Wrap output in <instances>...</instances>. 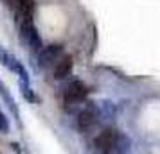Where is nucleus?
Returning <instances> with one entry per match:
<instances>
[{"instance_id": "obj_6", "label": "nucleus", "mask_w": 160, "mask_h": 154, "mask_svg": "<svg viewBox=\"0 0 160 154\" xmlns=\"http://www.w3.org/2000/svg\"><path fill=\"white\" fill-rule=\"evenodd\" d=\"M72 68H74L72 56H65V54H63V56L58 59V63L54 65V72H52V75H54V79H56V81L67 79V77L72 73Z\"/></svg>"}, {"instance_id": "obj_10", "label": "nucleus", "mask_w": 160, "mask_h": 154, "mask_svg": "<svg viewBox=\"0 0 160 154\" xmlns=\"http://www.w3.org/2000/svg\"><path fill=\"white\" fill-rule=\"evenodd\" d=\"M99 108H101V115H104L106 118L115 117V104H112L110 100H102Z\"/></svg>"}, {"instance_id": "obj_4", "label": "nucleus", "mask_w": 160, "mask_h": 154, "mask_svg": "<svg viewBox=\"0 0 160 154\" xmlns=\"http://www.w3.org/2000/svg\"><path fill=\"white\" fill-rule=\"evenodd\" d=\"M119 136V129L104 127L94 140V147L99 152H115V142Z\"/></svg>"}, {"instance_id": "obj_3", "label": "nucleus", "mask_w": 160, "mask_h": 154, "mask_svg": "<svg viewBox=\"0 0 160 154\" xmlns=\"http://www.w3.org/2000/svg\"><path fill=\"white\" fill-rule=\"evenodd\" d=\"M63 56V45L59 43H51L47 47H42L38 50V68L47 70L58 63V59Z\"/></svg>"}, {"instance_id": "obj_2", "label": "nucleus", "mask_w": 160, "mask_h": 154, "mask_svg": "<svg viewBox=\"0 0 160 154\" xmlns=\"http://www.w3.org/2000/svg\"><path fill=\"white\" fill-rule=\"evenodd\" d=\"M20 38H22V41L32 52H38L43 47L42 38H40V32H38L36 25L32 23V18H23L22 20V23H20Z\"/></svg>"}, {"instance_id": "obj_7", "label": "nucleus", "mask_w": 160, "mask_h": 154, "mask_svg": "<svg viewBox=\"0 0 160 154\" xmlns=\"http://www.w3.org/2000/svg\"><path fill=\"white\" fill-rule=\"evenodd\" d=\"M0 97L4 99V102H6V106H8L9 110H11V113H13V117H15L16 124L22 127V122H20V111H18V106H16L15 99L11 97V93L8 91V88H6V84L2 82V79H0Z\"/></svg>"}, {"instance_id": "obj_5", "label": "nucleus", "mask_w": 160, "mask_h": 154, "mask_svg": "<svg viewBox=\"0 0 160 154\" xmlns=\"http://www.w3.org/2000/svg\"><path fill=\"white\" fill-rule=\"evenodd\" d=\"M88 86L83 81H72L68 82L63 90V99L65 104H81L87 100L88 97Z\"/></svg>"}, {"instance_id": "obj_9", "label": "nucleus", "mask_w": 160, "mask_h": 154, "mask_svg": "<svg viewBox=\"0 0 160 154\" xmlns=\"http://www.w3.org/2000/svg\"><path fill=\"white\" fill-rule=\"evenodd\" d=\"M130 151H131V140H130V136L119 131V136H117V142H115V152L124 154V152H130Z\"/></svg>"}, {"instance_id": "obj_1", "label": "nucleus", "mask_w": 160, "mask_h": 154, "mask_svg": "<svg viewBox=\"0 0 160 154\" xmlns=\"http://www.w3.org/2000/svg\"><path fill=\"white\" fill-rule=\"evenodd\" d=\"M101 117V108L95 102H87V106L81 108L79 113H78V129L83 133L94 129Z\"/></svg>"}, {"instance_id": "obj_11", "label": "nucleus", "mask_w": 160, "mask_h": 154, "mask_svg": "<svg viewBox=\"0 0 160 154\" xmlns=\"http://www.w3.org/2000/svg\"><path fill=\"white\" fill-rule=\"evenodd\" d=\"M9 131V120L8 117L0 111V133H8Z\"/></svg>"}, {"instance_id": "obj_8", "label": "nucleus", "mask_w": 160, "mask_h": 154, "mask_svg": "<svg viewBox=\"0 0 160 154\" xmlns=\"http://www.w3.org/2000/svg\"><path fill=\"white\" fill-rule=\"evenodd\" d=\"M18 86H20V91H22V97L27 100V102H32V104H36L40 102V99H38V95L34 93V90L31 88V82L27 81H18Z\"/></svg>"}]
</instances>
